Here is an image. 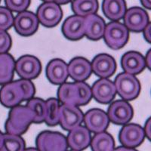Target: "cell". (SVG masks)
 <instances>
[{
  "label": "cell",
  "mask_w": 151,
  "mask_h": 151,
  "mask_svg": "<svg viewBox=\"0 0 151 151\" xmlns=\"http://www.w3.org/2000/svg\"><path fill=\"white\" fill-rule=\"evenodd\" d=\"M104 21L101 17L95 14L85 17V36L90 40L97 41L101 40L104 33Z\"/></svg>",
  "instance_id": "ffe728a7"
},
{
  "label": "cell",
  "mask_w": 151,
  "mask_h": 151,
  "mask_svg": "<svg viewBox=\"0 0 151 151\" xmlns=\"http://www.w3.org/2000/svg\"><path fill=\"white\" fill-rule=\"evenodd\" d=\"M36 142L40 151H67L68 147L67 138L59 132H41Z\"/></svg>",
  "instance_id": "277c9868"
},
{
  "label": "cell",
  "mask_w": 151,
  "mask_h": 151,
  "mask_svg": "<svg viewBox=\"0 0 151 151\" xmlns=\"http://www.w3.org/2000/svg\"><path fill=\"white\" fill-rule=\"evenodd\" d=\"M103 37L109 48L113 50L120 49L129 40V30L123 24L112 21L105 27Z\"/></svg>",
  "instance_id": "3957f363"
},
{
  "label": "cell",
  "mask_w": 151,
  "mask_h": 151,
  "mask_svg": "<svg viewBox=\"0 0 151 151\" xmlns=\"http://www.w3.org/2000/svg\"><path fill=\"white\" fill-rule=\"evenodd\" d=\"M25 144L20 135L11 134H4V141L2 151H24Z\"/></svg>",
  "instance_id": "f1b7e54d"
},
{
  "label": "cell",
  "mask_w": 151,
  "mask_h": 151,
  "mask_svg": "<svg viewBox=\"0 0 151 151\" xmlns=\"http://www.w3.org/2000/svg\"><path fill=\"white\" fill-rule=\"evenodd\" d=\"M14 17L8 8L0 7V29L7 30L14 24Z\"/></svg>",
  "instance_id": "4dcf8cb0"
},
{
  "label": "cell",
  "mask_w": 151,
  "mask_h": 151,
  "mask_svg": "<svg viewBox=\"0 0 151 151\" xmlns=\"http://www.w3.org/2000/svg\"><path fill=\"white\" fill-rule=\"evenodd\" d=\"M58 100L63 104L77 106L78 94L76 83H63L58 91Z\"/></svg>",
  "instance_id": "cb8c5ba5"
},
{
  "label": "cell",
  "mask_w": 151,
  "mask_h": 151,
  "mask_svg": "<svg viewBox=\"0 0 151 151\" xmlns=\"http://www.w3.org/2000/svg\"><path fill=\"white\" fill-rule=\"evenodd\" d=\"M39 22L45 27H54L59 24L63 16V12L58 4L53 2H45L37 10Z\"/></svg>",
  "instance_id": "5b68a950"
},
{
  "label": "cell",
  "mask_w": 151,
  "mask_h": 151,
  "mask_svg": "<svg viewBox=\"0 0 151 151\" xmlns=\"http://www.w3.org/2000/svg\"><path fill=\"white\" fill-rule=\"evenodd\" d=\"M86 127L94 133L104 132L108 127V116L104 111L99 109H92L86 113L83 118Z\"/></svg>",
  "instance_id": "5bb4252c"
},
{
  "label": "cell",
  "mask_w": 151,
  "mask_h": 151,
  "mask_svg": "<svg viewBox=\"0 0 151 151\" xmlns=\"http://www.w3.org/2000/svg\"><path fill=\"white\" fill-rule=\"evenodd\" d=\"M92 97L101 104H108L113 101L116 94L115 85L106 78L96 81L91 88Z\"/></svg>",
  "instance_id": "4fadbf2b"
},
{
  "label": "cell",
  "mask_w": 151,
  "mask_h": 151,
  "mask_svg": "<svg viewBox=\"0 0 151 151\" xmlns=\"http://www.w3.org/2000/svg\"><path fill=\"white\" fill-rule=\"evenodd\" d=\"M12 45V40L5 30L0 29V54L7 53Z\"/></svg>",
  "instance_id": "836d02e7"
},
{
  "label": "cell",
  "mask_w": 151,
  "mask_h": 151,
  "mask_svg": "<svg viewBox=\"0 0 151 151\" xmlns=\"http://www.w3.org/2000/svg\"><path fill=\"white\" fill-rule=\"evenodd\" d=\"M145 137L144 130L137 124H127L121 129L119 139L124 147L135 148L140 146Z\"/></svg>",
  "instance_id": "9c48e42d"
},
{
  "label": "cell",
  "mask_w": 151,
  "mask_h": 151,
  "mask_svg": "<svg viewBox=\"0 0 151 151\" xmlns=\"http://www.w3.org/2000/svg\"><path fill=\"white\" fill-rule=\"evenodd\" d=\"M68 146L74 150H83L89 146L91 143V134L86 127L79 125L70 131L67 137Z\"/></svg>",
  "instance_id": "ac0fdd59"
},
{
  "label": "cell",
  "mask_w": 151,
  "mask_h": 151,
  "mask_svg": "<svg viewBox=\"0 0 151 151\" xmlns=\"http://www.w3.org/2000/svg\"><path fill=\"white\" fill-rule=\"evenodd\" d=\"M141 2L144 8L151 10V0H141Z\"/></svg>",
  "instance_id": "f35d334b"
},
{
  "label": "cell",
  "mask_w": 151,
  "mask_h": 151,
  "mask_svg": "<svg viewBox=\"0 0 151 151\" xmlns=\"http://www.w3.org/2000/svg\"><path fill=\"white\" fill-rule=\"evenodd\" d=\"M144 32V37L147 42L151 44V22L148 23V24L143 30Z\"/></svg>",
  "instance_id": "e575fe53"
},
{
  "label": "cell",
  "mask_w": 151,
  "mask_h": 151,
  "mask_svg": "<svg viewBox=\"0 0 151 151\" xmlns=\"http://www.w3.org/2000/svg\"><path fill=\"white\" fill-rule=\"evenodd\" d=\"M144 130V133H145V136L147 137L150 141H151V117H150L147 120Z\"/></svg>",
  "instance_id": "d590c367"
},
{
  "label": "cell",
  "mask_w": 151,
  "mask_h": 151,
  "mask_svg": "<svg viewBox=\"0 0 151 151\" xmlns=\"http://www.w3.org/2000/svg\"><path fill=\"white\" fill-rule=\"evenodd\" d=\"M24 101V92L18 82H10L0 89V103L5 107L12 108Z\"/></svg>",
  "instance_id": "7c38bea8"
},
{
  "label": "cell",
  "mask_w": 151,
  "mask_h": 151,
  "mask_svg": "<svg viewBox=\"0 0 151 151\" xmlns=\"http://www.w3.org/2000/svg\"><path fill=\"white\" fill-rule=\"evenodd\" d=\"M145 62H146V67H147V68L151 71V49H150L147 53Z\"/></svg>",
  "instance_id": "8d00e7d4"
},
{
  "label": "cell",
  "mask_w": 151,
  "mask_h": 151,
  "mask_svg": "<svg viewBox=\"0 0 151 151\" xmlns=\"http://www.w3.org/2000/svg\"><path fill=\"white\" fill-rule=\"evenodd\" d=\"M121 65L125 73L136 75L144 70L146 67V62L141 54L132 51L125 53L122 56Z\"/></svg>",
  "instance_id": "44dd1931"
},
{
  "label": "cell",
  "mask_w": 151,
  "mask_h": 151,
  "mask_svg": "<svg viewBox=\"0 0 151 151\" xmlns=\"http://www.w3.org/2000/svg\"><path fill=\"white\" fill-rule=\"evenodd\" d=\"M34 120L33 112L27 106H17L12 107L5 122V129L8 134L21 135L26 132Z\"/></svg>",
  "instance_id": "6da1fadb"
},
{
  "label": "cell",
  "mask_w": 151,
  "mask_h": 151,
  "mask_svg": "<svg viewBox=\"0 0 151 151\" xmlns=\"http://www.w3.org/2000/svg\"><path fill=\"white\" fill-rule=\"evenodd\" d=\"M75 83L78 94L77 106H84L87 104L92 98L91 88L85 82H76Z\"/></svg>",
  "instance_id": "f546056e"
},
{
  "label": "cell",
  "mask_w": 151,
  "mask_h": 151,
  "mask_svg": "<svg viewBox=\"0 0 151 151\" xmlns=\"http://www.w3.org/2000/svg\"><path fill=\"white\" fill-rule=\"evenodd\" d=\"M102 10L107 18L113 21H118L125 15L126 4L125 0H104Z\"/></svg>",
  "instance_id": "7402d4cb"
},
{
  "label": "cell",
  "mask_w": 151,
  "mask_h": 151,
  "mask_svg": "<svg viewBox=\"0 0 151 151\" xmlns=\"http://www.w3.org/2000/svg\"><path fill=\"white\" fill-rule=\"evenodd\" d=\"M0 151H2V150H0Z\"/></svg>",
  "instance_id": "ee69618b"
},
{
  "label": "cell",
  "mask_w": 151,
  "mask_h": 151,
  "mask_svg": "<svg viewBox=\"0 0 151 151\" xmlns=\"http://www.w3.org/2000/svg\"><path fill=\"white\" fill-rule=\"evenodd\" d=\"M91 72L90 62L84 58H75L68 65L69 76L76 82H84L91 76Z\"/></svg>",
  "instance_id": "d6986e66"
},
{
  "label": "cell",
  "mask_w": 151,
  "mask_h": 151,
  "mask_svg": "<svg viewBox=\"0 0 151 151\" xmlns=\"http://www.w3.org/2000/svg\"><path fill=\"white\" fill-rule=\"evenodd\" d=\"M116 92L125 101H132L141 92V84L134 75L122 73L116 76L114 82Z\"/></svg>",
  "instance_id": "7a4b0ae2"
},
{
  "label": "cell",
  "mask_w": 151,
  "mask_h": 151,
  "mask_svg": "<svg viewBox=\"0 0 151 151\" xmlns=\"http://www.w3.org/2000/svg\"><path fill=\"white\" fill-rule=\"evenodd\" d=\"M92 72L98 77L108 78L116 70V64L113 57L106 54L97 55L91 62Z\"/></svg>",
  "instance_id": "9a60e30c"
},
{
  "label": "cell",
  "mask_w": 151,
  "mask_h": 151,
  "mask_svg": "<svg viewBox=\"0 0 151 151\" xmlns=\"http://www.w3.org/2000/svg\"><path fill=\"white\" fill-rule=\"evenodd\" d=\"M24 151H40L38 149H35V148H29V149L24 150Z\"/></svg>",
  "instance_id": "b9f144b4"
},
{
  "label": "cell",
  "mask_w": 151,
  "mask_h": 151,
  "mask_svg": "<svg viewBox=\"0 0 151 151\" xmlns=\"http://www.w3.org/2000/svg\"><path fill=\"white\" fill-rule=\"evenodd\" d=\"M41 63L36 57L24 55L15 63V71L21 79H33L40 74Z\"/></svg>",
  "instance_id": "52a82bcc"
},
{
  "label": "cell",
  "mask_w": 151,
  "mask_h": 151,
  "mask_svg": "<svg viewBox=\"0 0 151 151\" xmlns=\"http://www.w3.org/2000/svg\"><path fill=\"white\" fill-rule=\"evenodd\" d=\"M44 2H53L58 5H65V4L69 3L71 0H42Z\"/></svg>",
  "instance_id": "74e56055"
},
{
  "label": "cell",
  "mask_w": 151,
  "mask_h": 151,
  "mask_svg": "<svg viewBox=\"0 0 151 151\" xmlns=\"http://www.w3.org/2000/svg\"><path fill=\"white\" fill-rule=\"evenodd\" d=\"M45 73L51 83L61 85L65 83L69 76L68 65L60 59H54L48 64Z\"/></svg>",
  "instance_id": "e0dca14e"
},
{
  "label": "cell",
  "mask_w": 151,
  "mask_h": 151,
  "mask_svg": "<svg viewBox=\"0 0 151 151\" xmlns=\"http://www.w3.org/2000/svg\"><path fill=\"white\" fill-rule=\"evenodd\" d=\"M62 33L72 41L82 39L85 36V17L78 15L67 17L62 26Z\"/></svg>",
  "instance_id": "2e32d148"
},
{
  "label": "cell",
  "mask_w": 151,
  "mask_h": 151,
  "mask_svg": "<svg viewBox=\"0 0 151 151\" xmlns=\"http://www.w3.org/2000/svg\"><path fill=\"white\" fill-rule=\"evenodd\" d=\"M3 141H4V134H2V132H0V150L2 148V144H3Z\"/></svg>",
  "instance_id": "60d3db41"
},
{
  "label": "cell",
  "mask_w": 151,
  "mask_h": 151,
  "mask_svg": "<svg viewBox=\"0 0 151 151\" xmlns=\"http://www.w3.org/2000/svg\"><path fill=\"white\" fill-rule=\"evenodd\" d=\"M15 70V62L8 53L0 54V85L12 82Z\"/></svg>",
  "instance_id": "603a6c76"
},
{
  "label": "cell",
  "mask_w": 151,
  "mask_h": 151,
  "mask_svg": "<svg viewBox=\"0 0 151 151\" xmlns=\"http://www.w3.org/2000/svg\"><path fill=\"white\" fill-rule=\"evenodd\" d=\"M92 151H113L114 150V141L112 136L106 132L97 133L91 140Z\"/></svg>",
  "instance_id": "484cf974"
},
{
  "label": "cell",
  "mask_w": 151,
  "mask_h": 151,
  "mask_svg": "<svg viewBox=\"0 0 151 151\" xmlns=\"http://www.w3.org/2000/svg\"><path fill=\"white\" fill-rule=\"evenodd\" d=\"M113 151H137V150H134V148H129L123 146V147H120L116 148V149H114Z\"/></svg>",
  "instance_id": "ab89813d"
},
{
  "label": "cell",
  "mask_w": 151,
  "mask_h": 151,
  "mask_svg": "<svg viewBox=\"0 0 151 151\" xmlns=\"http://www.w3.org/2000/svg\"><path fill=\"white\" fill-rule=\"evenodd\" d=\"M46 103V113L44 122L49 126H55L59 123L60 119V105L55 98H49Z\"/></svg>",
  "instance_id": "4316f807"
},
{
  "label": "cell",
  "mask_w": 151,
  "mask_h": 151,
  "mask_svg": "<svg viewBox=\"0 0 151 151\" xmlns=\"http://www.w3.org/2000/svg\"><path fill=\"white\" fill-rule=\"evenodd\" d=\"M70 151H78V150H70Z\"/></svg>",
  "instance_id": "7bdbcfd3"
},
{
  "label": "cell",
  "mask_w": 151,
  "mask_h": 151,
  "mask_svg": "<svg viewBox=\"0 0 151 151\" xmlns=\"http://www.w3.org/2000/svg\"><path fill=\"white\" fill-rule=\"evenodd\" d=\"M124 25L129 30L141 33L149 23V16L144 9L132 7L126 10L123 17Z\"/></svg>",
  "instance_id": "8992f818"
},
{
  "label": "cell",
  "mask_w": 151,
  "mask_h": 151,
  "mask_svg": "<svg viewBox=\"0 0 151 151\" xmlns=\"http://www.w3.org/2000/svg\"><path fill=\"white\" fill-rule=\"evenodd\" d=\"M27 106L34 115L33 123H42L45 121L46 113V103L40 98H31L28 101Z\"/></svg>",
  "instance_id": "83f0119b"
},
{
  "label": "cell",
  "mask_w": 151,
  "mask_h": 151,
  "mask_svg": "<svg viewBox=\"0 0 151 151\" xmlns=\"http://www.w3.org/2000/svg\"><path fill=\"white\" fill-rule=\"evenodd\" d=\"M5 3L10 11L21 12L29 7L30 0H5Z\"/></svg>",
  "instance_id": "1f68e13d"
},
{
  "label": "cell",
  "mask_w": 151,
  "mask_h": 151,
  "mask_svg": "<svg viewBox=\"0 0 151 151\" xmlns=\"http://www.w3.org/2000/svg\"><path fill=\"white\" fill-rule=\"evenodd\" d=\"M83 112L77 106L70 104H63L60 106V119L59 123L66 131H70L77 127L83 122Z\"/></svg>",
  "instance_id": "30bf717a"
},
{
  "label": "cell",
  "mask_w": 151,
  "mask_h": 151,
  "mask_svg": "<svg viewBox=\"0 0 151 151\" xmlns=\"http://www.w3.org/2000/svg\"><path fill=\"white\" fill-rule=\"evenodd\" d=\"M109 120L116 125H125L133 116V109L124 100L116 101L110 104L107 110Z\"/></svg>",
  "instance_id": "8fae6325"
},
{
  "label": "cell",
  "mask_w": 151,
  "mask_h": 151,
  "mask_svg": "<svg viewBox=\"0 0 151 151\" xmlns=\"http://www.w3.org/2000/svg\"><path fill=\"white\" fill-rule=\"evenodd\" d=\"M17 82L24 92V101H29V99L33 98L35 94V87L33 83L29 79H21L17 80Z\"/></svg>",
  "instance_id": "d6a6232c"
},
{
  "label": "cell",
  "mask_w": 151,
  "mask_h": 151,
  "mask_svg": "<svg viewBox=\"0 0 151 151\" xmlns=\"http://www.w3.org/2000/svg\"><path fill=\"white\" fill-rule=\"evenodd\" d=\"M71 7L76 15L85 17L96 13L98 2L97 0H73Z\"/></svg>",
  "instance_id": "d4e9b609"
},
{
  "label": "cell",
  "mask_w": 151,
  "mask_h": 151,
  "mask_svg": "<svg viewBox=\"0 0 151 151\" xmlns=\"http://www.w3.org/2000/svg\"><path fill=\"white\" fill-rule=\"evenodd\" d=\"M0 1H1V0H0Z\"/></svg>",
  "instance_id": "f6af8a7d"
},
{
  "label": "cell",
  "mask_w": 151,
  "mask_h": 151,
  "mask_svg": "<svg viewBox=\"0 0 151 151\" xmlns=\"http://www.w3.org/2000/svg\"><path fill=\"white\" fill-rule=\"evenodd\" d=\"M39 20L37 16L33 12L24 11L14 19V27L19 35L23 36H29L34 34L39 27Z\"/></svg>",
  "instance_id": "ba28073f"
}]
</instances>
